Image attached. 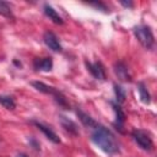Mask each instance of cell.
Here are the masks:
<instances>
[{"mask_svg":"<svg viewBox=\"0 0 157 157\" xmlns=\"http://www.w3.org/2000/svg\"><path fill=\"white\" fill-rule=\"evenodd\" d=\"M91 140L92 142L99 148L102 150L103 152L108 153V155H115L119 152V144L115 139V136L113 135V132L102 126V125H98L92 135H91Z\"/></svg>","mask_w":157,"mask_h":157,"instance_id":"1","label":"cell"},{"mask_svg":"<svg viewBox=\"0 0 157 157\" xmlns=\"http://www.w3.org/2000/svg\"><path fill=\"white\" fill-rule=\"evenodd\" d=\"M31 85H32L37 91H39V92H42V93H45V94L53 96L54 101H55L61 108H64V109H69V108H70L66 97H65L64 93L60 92L58 88H55V87H53V86H49V85H47V83H44V82H42V81H33Z\"/></svg>","mask_w":157,"mask_h":157,"instance_id":"2","label":"cell"},{"mask_svg":"<svg viewBox=\"0 0 157 157\" xmlns=\"http://www.w3.org/2000/svg\"><path fill=\"white\" fill-rule=\"evenodd\" d=\"M134 34H135L136 39L140 42V44L145 49L151 50L153 48V45H155V37H153V33H152V31H151V28L148 26L140 25V26L134 27Z\"/></svg>","mask_w":157,"mask_h":157,"instance_id":"3","label":"cell"},{"mask_svg":"<svg viewBox=\"0 0 157 157\" xmlns=\"http://www.w3.org/2000/svg\"><path fill=\"white\" fill-rule=\"evenodd\" d=\"M131 137L132 140L145 151H151L153 148V141L151 135L142 129H135L131 131Z\"/></svg>","mask_w":157,"mask_h":157,"instance_id":"4","label":"cell"},{"mask_svg":"<svg viewBox=\"0 0 157 157\" xmlns=\"http://www.w3.org/2000/svg\"><path fill=\"white\" fill-rule=\"evenodd\" d=\"M110 103V105H112V108H113V110H114V113H115V120H114V123H113V125L115 126V129L118 130V131H120V132H124V123H125V113H124V110H123V108L120 107V104H118L117 102H113V101H110L109 102Z\"/></svg>","mask_w":157,"mask_h":157,"instance_id":"5","label":"cell"},{"mask_svg":"<svg viewBox=\"0 0 157 157\" xmlns=\"http://www.w3.org/2000/svg\"><path fill=\"white\" fill-rule=\"evenodd\" d=\"M86 67L87 70L91 72V75L99 80V81H104L105 80V70H104V66L101 61H94V63H91V61H86Z\"/></svg>","mask_w":157,"mask_h":157,"instance_id":"6","label":"cell"},{"mask_svg":"<svg viewBox=\"0 0 157 157\" xmlns=\"http://www.w3.org/2000/svg\"><path fill=\"white\" fill-rule=\"evenodd\" d=\"M43 42H44V44H45L50 50H53V52H55V53L63 52V47H61V44H60L58 37H56L53 32H50V31L44 32V34H43Z\"/></svg>","mask_w":157,"mask_h":157,"instance_id":"7","label":"cell"},{"mask_svg":"<svg viewBox=\"0 0 157 157\" xmlns=\"http://www.w3.org/2000/svg\"><path fill=\"white\" fill-rule=\"evenodd\" d=\"M31 124H33L38 130H40V131L44 134V136H45L48 140H50L52 142H54V144H59V142H60L59 136H58L49 126L44 125L43 123H40V121H38V120H31Z\"/></svg>","mask_w":157,"mask_h":157,"instance_id":"8","label":"cell"},{"mask_svg":"<svg viewBox=\"0 0 157 157\" xmlns=\"http://www.w3.org/2000/svg\"><path fill=\"white\" fill-rule=\"evenodd\" d=\"M114 72L120 81H123V82H130L131 81V75L129 74L128 66L123 61H117L114 64Z\"/></svg>","mask_w":157,"mask_h":157,"instance_id":"9","label":"cell"},{"mask_svg":"<svg viewBox=\"0 0 157 157\" xmlns=\"http://www.w3.org/2000/svg\"><path fill=\"white\" fill-rule=\"evenodd\" d=\"M59 121H60L61 126L64 128V130L67 131L69 134H71V135H74V136H76V135L80 134L77 124H76L74 120L69 119L67 117H65V115H59Z\"/></svg>","mask_w":157,"mask_h":157,"instance_id":"10","label":"cell"},{"mask_svg":"<svg viewBox=\"0 0 157 157\" xmlns=\"http://www.w3.org/2000/svg\"><path fill=\"white\" fill-rule=\"evenodd\" d=\"M33 67L37 71H50L53 69V59L50 56L36 58L33 60Z\"/></svg>","mask_w":157,"mask_h":157,"instance_id":"11","label":"cell"},{"mask_svg":"<svg viewBox=\"0 0 157 157\" xmlns=\"http://www.w3.org/2000/svg\"><path fill=\"white\" fill-rule=\"evenodd\" d=\"M76 114H77V117H78V119H80V121L86 126V128H92V129H96L99 124L91 117V115H88L87 113H85L82 109H80V108H77L76 109Z\"/></svg>","mask_w":157,"mask_h":157,"instance_id":"12","label":"cell"},{"mask_svg":"<svg viewBox=\"0 0 157 157\" xmlns=\"http://www.w3.org/2000/svg\"><path fill=\"white\" fill-rule=\"evenodd\" d=\"M43 12H44V15H45L53 23H55V25H63V23H64L63 18L59 16V13H58L50 5L45 4V5L43 6Z\"/></svg>","mask_w":157,"mask_h":157,"instance_id":"13","label":"cell"},{"mask_svg":"<svg viewBox=\"0 0 157 157\" xmlns=\"http://www.w3.org/2000/svg\"><path fill=\"white\" fill-rule=\"evenodd\" d=\"M137 91H139L141 102L145 103V104H150V102H151V96H150V93H148V91H147V88H146V86H145L144 82H139V83H137Z\"/></svg>","mask_w":157,"mask_h":157,"instance_id":"14","label":"cell"},{"mask_svg":"<svg viewBox=\"0 0 157 157\" xmlns=\"http://www.w3.org/2000/svg\"><path fill=\"white\" fill-rule=\"evenodd\" d=\"M114 87V93H115V99H117V103L118 104H121L125 102V98H126V91L123 86L118 85V83H114L113 85Z\"/></svg>","mask_w":157,"mask_h":157,"instance_id":"15","label":"cell"},{"mask_svg":"<svg viewBox=\"0 0 157 157\" xmlns=\"http://www.w3.org/2000/svg\"><path fill=\"white\" fill-rule=\"evenodd\" d=\"M0 104L9 109V110H13L16 108V102L11 96H6V94H0Z\"/></svg>","mask_w":157,"mask_h":157,"instance_id":"16","label":"cell"},{"mask_svg":"<svg viewBox=\"0 0 157 157\" xmlns=\"http://www.w3.org/2000/svg\"><path fill=\"white\" fill-rule=\"evenodd\" d=\"M0 15L5 16V17H12V11L11 7L7 2L5 1H0Z\"/></svg>","mask_w":157,"mask_h":157,"instance_id":"17","label":"cell"},{"mask_svg":"<svg viewBox=\"0 0 157 157\" xmlns=\"http://www.w3.org/2000/svg\"><path fill=\"white\" fill-rule=\"evenodd\" d=\"M91 6H94L96 9H98V10H101V11H103V12H109V10H108V7L103 4V2H88Z\"/></svg>","mask_w":157,"mask_h":157,"instance_id":"18","label":"cell"},{"mask_svg":"<svg viewBox=\"0 0 157 157\" xmlns=\"http://www.w3.org/2000/svg\"><path fill=\"white\" fill-rule=\"evenodd\" d=\"M28 142H29V145L34 148V150H37V151H39L40 150V147H39V144L37 142V140L36 139H33V137H29L28 139Z\"/></svg>","mask_w":157,"mask_h":157,"instance_id":"19","label":"cell"},{"mask_svg":"<svg viewBox=\"0 0 157 157\" xmlns=\"http://www.w3.org/2000/svg\"><path fill=\"white\" fill-rule=\"evenodd\" d=\"M120 4H121V5H124L125 7H132V6H134V4H132V2H130V1H128V2H126V1H120Z\"/></svg>","mask_w":157,"mask_h":157,"instance_id":"20","label":"cell"},{"mask_svg":"<svg viewBox=\"0 0 157 157\" xmlns=\"http://www.w3.org/2000/svg\"><path fill=\"white\" fill-rule=\"evenodd\" d=\"M16 157H28V156H27L26 153H18V155H17Z\"/></svg>","mask_w":157,"mask_h":157,"instance_id":"21","label":"cell"}]
</instances>
